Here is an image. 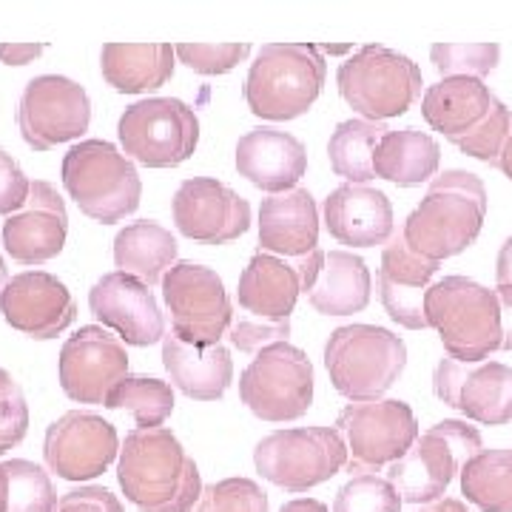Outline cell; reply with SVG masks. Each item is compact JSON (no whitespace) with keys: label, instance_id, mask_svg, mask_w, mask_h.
I'll return each mask as SVG.
<instances>
[{"label":"cell","instance_id":"6da1fadb","mask_svg":"<svg viewBox=\"0 0 512 512\" xmlns=\"http://www.w3.org/2000/svg\"><path fill=\"white\" fill-rule=\"evenodd\" d=\"M117 481L140 512H191L202 498L200 467L168 427L128 433Z\"/></svg>","mask_w":512,"mask_h":512},{"label":"cell","instance_id":"7a4b0ae2","mask_svg":"<svg viewBox=\"0 0 512 512\" xmlns=\"http://www.w3.org/2000/svg\"><path fill=\"white\" fill-rule=\"evenodd\" d=\"M487 217V188L470 171L439 174L424 200L404 220L407 245L430 262H444L467 251L481 234Z\"/></svg>","mask_w":512,"mask_h":512},{"label":"cell","instance_id":"3957f363","mask_svg":"<svg viewBox=\"0 0 512 512\" xmlns=\"http://www.w3.org/2000/svg\"><path fill=\"white\" fill-rule=\"evenodd\" d=\"M328 63L316 43H268L245 77V103L259 120H296L319 100Z\"/></svg>","mask_w":512,"mask_h":512},{"label":"cell","instance_id":"277c9868","mask_svg":"<svg viewBox=\"0 0 512 512\" xmlns=\"http://www.w3.org/2000/svg\"><path fill=\"white\" fill-rule=\"evenodd\" d=\"M424 308L430 328L439 330L450 359L476 365L501 350V305L498 293L490 288L467 276H444L430 285Z\"/></svg>","mask_w":512,"mask_h":512},{"label":"cell","instance_id":"5b68a950","mask_svg":"<svg viewBox=\"0 0 512 512\" xmlns=\"http://www.w3.org/2000/svg\"><path fill=\"white\" fill-rule=\"evenodd\" d=\"M330 384L350 402H379L407 367L402 336L379 325H345L325 345Z\"/></svg>","mask_w":512,"mask_h":512},{"label":"cell","instance_id":"8992f818","mask_svg":"<svg viewBox=\"0 0 512 512\" xmlns=\"http://www.w3.org/2000/svg\"><path fill=\"white\" fill-rule=\"evenodd\" d=\"M63 188L94 222L114 225L140 208L143 183L134 163L106 140H83L63 157Z\"/></svg>","mask_w":512,"mask_h":512},{"label":"cell","instance_id":"52a82bcc","mask_svg":"<svg viewBox=\"0 0 512 512\" xmlns=\"http://www.w3.org/2000/svg\"><path fill=\"white\" fill-rule=\"evenodd\" d=\"M336 86L350 109L370 123H384L416 106L424 80L410 57L387 46H362L339 66Z\"/></svg>","mask_w":512,"mask_h":512},{"label":"cell","instance_id":"ba28073f","mask_svg":"<svg viewBox=\"0 0 512 512\" xmlns=\"http://www.w3.org/2000/svg\"><path fill=\"white\" fill-rule=\"evenodd\" d=\"M484 450L476 427L467 421H439L421 433L407 456L387 467V481L407 504H433L450 490L461 467Z\"/></svg>","mask_w":512,"mask_h":512},{"label":"cell","instance_id":"9c48e42d","mask_svg":"<svg viewBox=\"0 0 512 512\" xmlns=\"http://www.w3.org/2000/svg\"><path fill=\"white\" fill-rule=\"evenodd\" d=\"M256 473L285 493H308L348 467V444L336 427L276 430L256 444Z\"/></svg>","mask_w":512,"mask_h":512},{"label":"cell","instance_id":"30bf717a","mask_svg":"<svg viewBox=\"0 0 512 512\" xmlns=\"http://www.w3.org/2000/svg\"><path fill=\"white\" fill-rule=\"evenodd\" d=\"M117 134L128 160L146 168H177L197 151L200 120L177 97H148L120 114Z\"/></svg>","mask_w":512,"mask_h":512},{"label":"cell","instance_id":"8fae6325","mask_svg":"<svg viewBox=\"0 0 512 512\" xmlns=\"http://www.w3.org/2000/svg\"><path fill=\"white\" fill-rule=\"evenodd\" d=\"M313 365L305 350L276 342L256 353L239 376V399L262 421L302 419L313 404Z\"/></svg>","mask_w":512,"mask_h":512},{"label":"cell","instance_id":"7c38bea8","mask_svg":"<svg viewBox=\"0 0 512 512\" xmlns=\"http://www.w3.org/2000/svg\"><path fill=\"white\" fill-rule=\"evenodd\" d=\"M336 430L348 444L350 476H376L407 456L419 439L416 413L399 399L348 404L336 419Z\"/></svg>","mask_w":512,"mask_h":512},{"label":"cell","instance_id":"4fadbf2b","mask_svg":"<svg viewBox=\"0 0 512 512\" xmlns=\"http://www.w3.org/2000/svg\"><path fill=\"white\" fill-rule=\"evenodd\" d=\"M163 299L171 333L188 345H220L234 325V308L217 271L197 262H177L163 276Z\"/></svg>","mask_w":512,"mask_h":512},{"label":"cell","instance_id":"5bb4252c","mask_svg":"<svg viewBox=\"0 0 512 512\" xmlns=\"http://www.w3.org/2000/svg\"><path fill=\"white\" fill-rule=\"evenodd\" d=\"M92 126L89 92L60 74H40L26 83L18 106V128L26 146L49 151L80 140Z\"/></svg>","mask_w":512,"mask_h":512},{"label":"cell","instance_id":"9a60e30c","mask_svg":"<svg viewBox=\"0 0 512 512\" xmlns=\"http://www.w3.org/2000/svg\"><path fill=\"white\" fill-rule=\"evenodd\" d=\"M117 456L120 439L114 424L89 410H69L46 430V467L66 481H92L103 476Z\"/></svg>","mask_w":512,"mask_h":512},{"label":"cell","instance_id":"2e32d148","mask_svg":"<svg viewBox=\"0 0 512 512\" xmlns=\"http://www.w3.org/2000/svg\"><path fill=\"white\" fill-rule=\"evenodd\" d=\"M63 393L80 404H106L109 393L128 376V353L117 336L86 325L66 339L57 362Z\"/></svg>","mask_w":512,"mask_h":512},{"label":"cell","instance_id":"e0dca14e","mask_svg":"<svg viewBox=\"0 0 512 512\" xmlns=\"http://www.w3.org/2000/svg\"><path fill=\"white\" fill-rule=\"evenodd\" d=\"M433 390L447 407L478 424L501 427L512 421V367L501 362L464 365L447 356L436 365Z\"/></svg>","mask_w":512,"mask_h":512},{"label":"cell","instance_id":"ac0fdd59","mask_svg":"<svg viewBox=\"0 0 512 512\" xmlns=\"http://www.w3.org/2000/svg\"><path fill=\"white\" fill-rule=\"evenodd\" d=\"M174 225L183 237L202 245H225L251 228V205L214 177L185 180L171 202Z\"/></svg>","mask_w":512,"mask_h":512},{"label":"cell","instance_id":"d6986e66","mask_svg":"<svg viewBox=\"0 0 512 512\" xmlns=\"http://www.w3.org/2000/svg\"><path fill=\"white\" fill-rule=\"evenodd\" d=\"M0 313L6 325L32 339H55L77 319L72 291L46 271H23L0 291Z\"/></svg>","mask_w":512,"mask_h":512},{"label":"cell","instance_id":"ffe728a7","mask_svg":"<svg viewBox=\"0 0 512 512\" xmlns=\"http://www.w3.org/2000/svg\"><path fill=\"white\" fill-rule=\"evenodd\" d=\"M89 308L103 322V328L117 330V336L134 345L148 348L165 339V319L154 293L137 276L106 274L89 291Z\"/></svg>","mask_w":512,"mask_h":512},{"label":"cell","instance_id":"44dd1931","mask_svg":"<svg viewBox=\"0 0 512 512\" xmlns=\"http://www.w3.org/2000/svg\"><path fill=\"white\" fill-rule=\"evenodd\" d=\"M69 237V211L55 185L35 180L29 200L3 222V248L20 265L55 259Z\"/></svg>","mask_w":512,"mask_h":512},{"label":"cell","instance_id":"7402d4cb","mask_svg":"<svg viewBox=\"0 0 512 512\" xmlns=\"http://www.w3.org/2000/svg\"><path fill=\"white\" fill-rule=\"evenodd\" d=\"M441 265L419 256L404 239V231H396L382 248L379 268V296L387 316L407 330L430 328L424 299L430 291V279Z\"/></svg>","mask_w":512,"mask_h":512},{"label":"cell","instance_id":"603a6c76","mask_svg":"<svg viewBox=\"0 0 512 512\" xmlns=\"http://www.w3.org/2000/svg\"><path fill=\"white\" fill-rule=\"evenodd\" d=\"M237 171L265 194H288L308 171V148L288 131L259 126L239 137Z\"/></svg>","mask_w":512,"mask_h":512},{"label":"cell","instance_id":"cb8c5ba5","mask_svg":"<svg viewBox=\"0 0 512 512\" xmlns=\"http://www.w3.org/2000/svg\"><path fill=\"white\" fill-rule=\"evenodd\" d=\"M325 228L339 245L376 248L396 234L393 205L387 194L370 185H339L325 200Z\"/></svg>","mask_w":512,"mask_h":512},{"label":"cell","instance_id":"d4e9b609","mask_svg":"<svg viewBox=\"0 0 512 512\" xmlns=\"http://www.w3.org/2000/svg\"><path fill=\"white\" fill-rule=\"evenodd\" d=\"M299 293H305L302 262L259 251L239 276L237 302L248 316L262 322H291Z\"/></svg>","mask_w":512,"mask_h":512},{"label":"cell","instance_id":"484cf974","mask_svg":"<svg viewBox=\"0 0 512 512\" xmlns=\"http://www.w3.org/2000/svg\"><path fill=\"white\" fill-rule=\"evenodd\" d=\"M319 245V208L308 188H293L262 200L259 208V248L285 259H299Z\"/></svg>","mask_w":512,"mask_h":512},{"label":"cell","instance_id":"4316f807","mask_svg":"<svg viewBox=\"0 0 512 512\" xmlns=\"http://www.w3.org/2000/svg\"><path fill=\"white\" fill-rule=\"evenodd\" d=\"M495 103L498 97L476 77H444L424 92L421 117L444 140L458 146L490 117Z\"/></svg>","mask_w":512,"mask_h":512},{"label":"cell","instance_id":"83f0119b","mask_svg":"<svg viewBox=\"0 0 512 512\" xmlns=\"http://www.w3.org/2000/svg\"><path fill=\"white\" fill-rule=\"evenodd\" d=\"M163 365L174 387L197 402H217L234 382V359L222 345H188L174 333L163 339Z\"/></svg>","mask_w":512,"mask_h":512},{"label":"cell","instance_id":"f1b7e54d","mask_svg":"<svg viewBox=\"0 0 512 512\" xmlns=\"http://www.w3.org/2000/svg\"><path fill=\"white\" fill-rule=\"evenodd\" d=\"M174 57L177 52L168 43H106L100 69L114 92L146 94L174 77Z\"/></svg>","mask_w":512,"mask_h":512},{"label":"cell","instance_id":"f546056e","mask_svg":"<svg viewBox=\"0 0 512 512\" xmlns=\"http://www.w3.org/2000/svg\"><path fill=\"white\" fill-rule=\"evenodd\" d=\"M114 265L120 274L137 276L148 288L163 285V276L177 265V239L160 222H128L114 237Z\"/></svg>","mask_w":512,"mask_h":512},{"label":"cell","instance_id":"4dcf8cb0","mask_svg":"<svg viewBox=\"0 0 512 512\" xmlns=\"http://www.w3.org/2000/svg\"><path fill=\"white\" fill-rule=\"evenodd\" d=\"M441 163L439 143L419 128L387 131L373 151V174L399 188L427 183Z\"/></svg>","mask_w":512,"mask_h":512},{"label":"cell","instance_id":"1f68e13d","mask_svg":"<svg viewBox=\"0 0 512 512\" xmlns=\"http://www.w3.org/2000/svg\"><path fill=\"white\" fill-rule=\"evenodd\" d=\"M370 271L362 256L350 251H330L308 293L311 305L325 316H350L365 311L370 302Z\"/></svg>","mask_w":512,"mask_h":512},{"label":"cell","instance_id":"d6a6232c","mask_svg":"<svg viewBox=\"0 0 512 512\" xmlns=\"http://www.w3.org/2000/svg\"><path fill=\"white\" fill-rule=\"evenodd\" d=\"M461 495L481 512H512V450H481L461 467Z\"/></svg>","mask_w":512,"mask_h":512},{"label":"cell","instance_id":"836d02e7","mask_svg":"<svg viewBox=\"0 0 512 512\" xmlns=\"http://www.w3.org/2000/svg\"><path fill=\"white\" fill-rule=\"evenodd\" d=\"M387 134L382 123L370 120H345L330 134L328 154L336 177H345L350 185H365L373 180V151Z\"/></svg>","mask_w":512,"mask_h":512},{"label":"cell","instance_id":"e575fe53","mask_svg":"<svg viewBox=\"0 0 512 512\" xmlns=\"http://www.w3.org/2000/svg\"><path fill=\"white\" fill-rule=\"evenodd\" d=\"M103 407L109 410H128L140 430L160 427L174 413V390L163 379L151 376H126L109 393Z\"/></svg>","mask_w":512,"mask_h":512},{"label":"cell","instance_id":"d590c367","mask_svg":"<svg viewBox=\"0 0 512 512\" xmlns=\"http://www.w3.org/2000/svg\"><path fill=\"white\" fill-rule=\"evenodd\" d=\"M9 476V512H55L57 493L49 473L26 458L3 461Z\"/></svg>","mask_w":512,"mask_h":512},{"label":"cell","instance_id":"8d00e7d4","mask_svg":"<svg viewBox=\"0 0 512 512\" xmlns=\"http://www.w3.org/2000/svg\"><path fill=\"white\" fill-rule=\"evenodd\" d=\"M430 60L441 77H487L501 60L495 43H439L430 49Z\"/></svg>","mask_w":512,"mask_h":512},{"label":"cell","instance_id":"74e56055","mask_svg":"<svg viewBox=\"0 0 512 512\" xmlns=\"http://www.w3.org/2000/svg\"><path fill=\"white\" fill-rule=\"evenodd\" d=\"M402 495L396 487L379 476H350V481L336 493L333 512H399Z\"/></svg>","mask_w":512,"mask_h":512},{"label":"cell","instance_id":"f35d334b","mask_svg":"<svg viewBox=\"0 0 512 512\" xmlns=\"http://www.w3.org/2000/svg\"><path fill=\"white\" fill-rule=\"evenodd\" d=\"M197 512H268V493L251 478H225L202 487Z\"/></svg>","mask_w":512,"mask_h":512},{"label":"cell","instance_id":"ab89813d","mask_svg":"<svg viewBox=\"0 0 512 512\" xmlns=\"http://www.w3.org/2000/svg\"><path fill=\"white\" fill-rule=\"evenodd\" d=\"M29 433V404L20 390V384L12 379L9 370L0 367V456H6L12 447Z\"/></svg>","mask_w":512,"mask_h":512},{"label":"cell","instance_id":"60d3db41","mask_svg":"<svg viewBox=\"0 0 512 512\" xmlns=\"http://www.w3.org/2000/svg\"><path fill=\"white\" fill-rule=\"evenodd\" d=\"M177 57L183 60L191 72L208 74H228L231 69H237L245 57L251 55V46L248 43H183V46H174Z\"/></svg>","mask_w":512,"mask_h":512},{"label":"cell","instance_id":"b9f144b4","mask_svg":"<svg viewBox=\"0 0 512 512\" xmlns=\"http://www.w3.org/2000/svg\"><path fill=\"white\" fill-rule=\"evenodd\" d=\"M510 120H512V111L498 100L495 103V109L490 111V117L481 123V126L467 137V140H461L458 148L467 154V157H473V160H481V163L493 165L498 163V154H501V146H504V140H507V131H510Z\"/></svg>","mask_w":512,"mask_h":512},{"label":"cell","instance_id":"7bdbcfd3","mask_svg":"<svg viewBox=\"0 0 512 512\" xmlns=\"http://www.w3.org/2000/svg\"><path fill=\"white\" fill-rule=\"evenodd\" d=\"M228 336H231V345L242 350V353H259V350L268 348V345L288 342L291 322H262V319H254V316L242 313L239 319H234Z\"/></svg>","mask_w":512,"mask_h":512},{"label":"cell","instance_id":"ee69618b","mask_svg":"<svg viewBox=\"0 0 512 512\" xmlns=\"http://www.w3.org/2000/svg\"><path fill=\"white\" fill-rule=\"evenodd\" d=\"M29 191H32V180L23 174L18 160L0 148V217L18 214L29 200Z\"/></svg>","mask_w":512,"mask_h":512},{"label":"cell","instance_id":"f6af8a7d","mask_svg":"<svg viewBox=\"0 0 512 512\" xmlns=\"http://www.w3.org/2000/svg\"><path fill=\"white\" fill-rule=\"evenodd\" d=\"M55 512H123V504L106 487H80L63 495Z\"/></svg>","mask_w":512,"mask_h":512},{"label":"cell","instance_id":"bcb514c9","mask_svg":"<svg viewBox=\"0 0 512 512\" xmlns=\"http://www.w3.org/2000/svg\"><path fill=\"white\" fill-rule=\"evenodd\" d=\"M46 52L43 43H0V63L6 66H26Z\"/></svg>","mask_w":512,"mask_h":512},{"label":"cell","instance_id":"7dc6e473","mask_svg":"<svg viewBox=\"0 0 512 512\" xmlns=\"http://www.w3.org/2000/svg\"><path fill=\"white\" fill-rule=\"evenodd\" d=\"M495 293L501 305V333H504L501 350H512V285H498Z\"/></svg>","mask_w":512,"mask_h":512},{"label":"cell","instance_id":"c3c4849f","mask_svg":"<svg viewBox=\"0 0 512 512\" xmlns=\"http://www.w3.org/2000/svg\"><path fill=\"white\" fill-rule=\"evenodd\" d=\"M495 279H498V285H512V237L498 251V259H495Z\"/></svg>","mask_w":512,"mask_h":512},{"label":"cell","instance_id":"681fc988","mask_svg":"<svg viewBox=\"0 0 512 512\" xmlns=\"http://www.w3.org/2000/svg\"><path fill=\"white\" fill-rule=\"evenodd\" d=\"M279 512H330L322 501H316V498H296V501H288V504H282V510Z\"/></svg>","mask_w":512,"mask_h":512},{"label":"cell","instance_id":"f907efd6","mask_svg":"<svg viewBox=\"0 0 512 512\" xmlns=\"http://www.w3.org/2000/svg\"><path fill=\"white\" fill-rule=\"evenodd\" d=\"M498 171H504L507 177L512 180V120H510V131H507V140L501 146V154H498V163H495Z\"/></svg>","mask_w":512,"mask_h":512},{"label":"cell","instance_id":"816d5d0a","mask_svg":"<svg viewBox=\"0 0 512 512\" xmlns=\"http://www.w3.org/2000/svg\"><path fill=\"white\" fill-rule=\"evenodd\" d=\"M419 512H470L458 498H441V501H433L430 507H424Z\"/></svg>","mask_w":512,"mask_h":512},{"label":"cell","instance_id":"f5cc1de1","mask_svg":"<svg viewBox=\"0 0 512 512\" xmlns=\"http://www.w3.org/2000/svg\"><path fill=\"white\" fill-rule=\"evenodd\" d=\"M0 512H9V476L0 464Z\"/></svg>","mask_w":512,"mask_h":512},{"label":"cell","instance_id":"db71d44e","mask_svg":"<svg viewBox=\"0 0 512 512\" xmlns=\"http://www.w3.org/2000/svg\"><path fill=\"white\" fill-rule=\"evenodd\" d=\"M322 55H348L353 52V46H316Z\"/></svg>","mask_w":512,"mask_h":512},{"label":"cell","instance_id":"11a10c76","mask_svg":"<svg viewBox=\"0 0 512 512\" xmlns=\"http://www.w3.org/2000/svg\"><path fill=\"white\" fill-rule=\"evenodd\" d=\"M6 282H9V276H6V265H3V259H0V291L6 288Z\"/></svg>","mask_w":512,"mask_h":512}]
</instances>
